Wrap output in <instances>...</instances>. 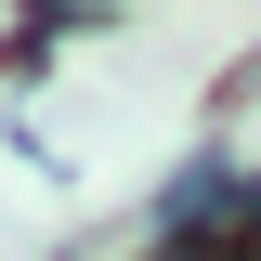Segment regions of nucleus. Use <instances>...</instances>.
<instances>
[{
	"mask_svg": "<svg viewBox=\"0 0 261 261\" xmlns=\"http://www.w3.org/2000/svg\"><path fill=\"white\" fill-rule=\"evenodd\" d=\"M235 209H248L235 157H183V183L157 196V222H170V235H209V222H235Z\"/></svg>",
	"mask_w": 261,
	"mask_h": 261,
	"instance_id": "1",
	"label": "nucleus"
}]
</instances>
